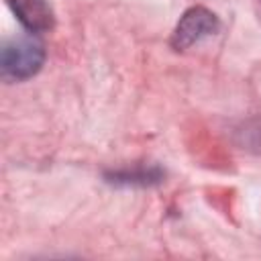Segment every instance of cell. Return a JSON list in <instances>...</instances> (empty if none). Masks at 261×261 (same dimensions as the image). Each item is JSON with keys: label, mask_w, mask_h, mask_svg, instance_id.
Here are the masks:
<instances>
[{"label": "cell", "mask_w": 261, "mask_h": 261, "mask_svg": "<svg viewBox=\"0 0 261 261\" xmlns=\"http://www.w3.org/2000/svg\"><path fill=\"white\" fill-rule=\"evenodd\" d=\"M45 63V47L33 35L12 37L2 45L0 71L8 82H22L39 73Z\"/></svg>", "instance_id": "1"}, {"label": "cell", "mask_w": 261, "mask_h": 261, "mask_svg": "<svg viewBox=\"0 0 261 261\" xmlns=\"http://www.w3.org/2000/svg\"><path fill=\"white\" fill-rule=\"evenodd\" d=\"M218 31H220V20L212 10L204 6H192L177 20L171 35V47L175 51H186L192 45L200 43L202 39L216 35Z\"/></svg>", "instance_id": "2"}, {"label": "cell", "mask_w": 261, "mask_h": 261, "mask_svg": "<svg viewBox=\"0 0 261 261\" xmlns=\"http://www.w3.org/2000/svg\"><path fill=\"white\" fill-rule=\"evenodd\" d=\"M18 22L29 33H45L53 29V10L47 0H6Z\"/></svg>", "instance_id": "3"}, {"label": "cell", "mask_w": 261, "mask_h": 261, "mask_svg": "<svg viewBox=\"0 0 261 261\" xmlns=\"http://www.w3.org/2000/svg\"><path fill=\"white\" fill-rule=\"evenodd\" d=\"M112 184H122V186H149V184H157L161 179V171L159 169H133V171H116L110 175Z\"/></svg>", "instance_id": "4"}]
</instances>
